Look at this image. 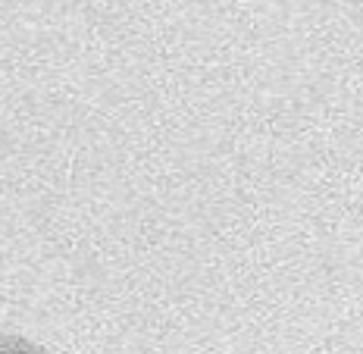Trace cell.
<instances>
[{"instance_id": "obj_1", "label": "cell", "mask_w": 363, "mask_h": 354, "mask_svg": "<svg viewBox=\"0 0 363 354\" xmlns=\"http://www.w3.org/2000/svg\"><path fill=\"white\" fill-rule=\"evenodd\" d=\"M0 354H48V351H41L38 345L26 342V338L4 336V338H0Z\"/></svg>"}]
</instances>
